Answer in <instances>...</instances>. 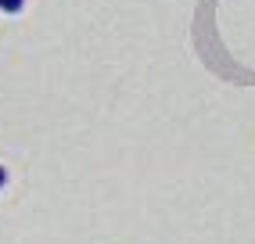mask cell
<instances>
[{"label":"cell","mask_w":255,"mask_h":244,"mask_svg":"<svg viewBox=\"0 0 255 244\" xmlns=\"http://www.w3.org/2000/svg\"><path fill=\"white\" fill-rule=\"evenodd\" d=\"M25 7V0H0V11H7V14H18Z\"/></svg>","instance_id":"cell-1"},{"label":"cell","mask_w":255,"mask_h":244,"mask_svg":"<svg viewBox=\"0 0 255 244\" xmlns=\"http://www.w3.org/2000/svg\"><path fill=\"white\" fill-rule=\"evenodd\" d=\"M7 183V172H4V165H0V187H4Z\"/></svg>","instance_id":"cell-2"}]
</instances>
